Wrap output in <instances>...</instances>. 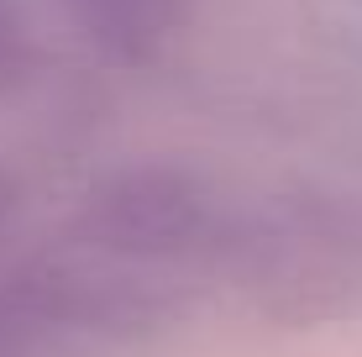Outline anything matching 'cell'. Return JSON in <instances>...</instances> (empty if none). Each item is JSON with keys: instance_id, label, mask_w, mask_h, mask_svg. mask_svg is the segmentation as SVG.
Segmentation results:
<instances>
[{"instance_id": "6da1fadb", "label": "cell", "mask_w": 362, "mask_h": 357, "mask_svg": "<svg viewBox=\"0 0 362 357\" xmlns=\"http://www.w3.org/2000/svg\"><path fill=\"white\" fill-rule=\"evenodd\" d=\"M58 11L105 64L142 69L168 53L189 16V0H58Z\"/></svg>"}]
</instances>
